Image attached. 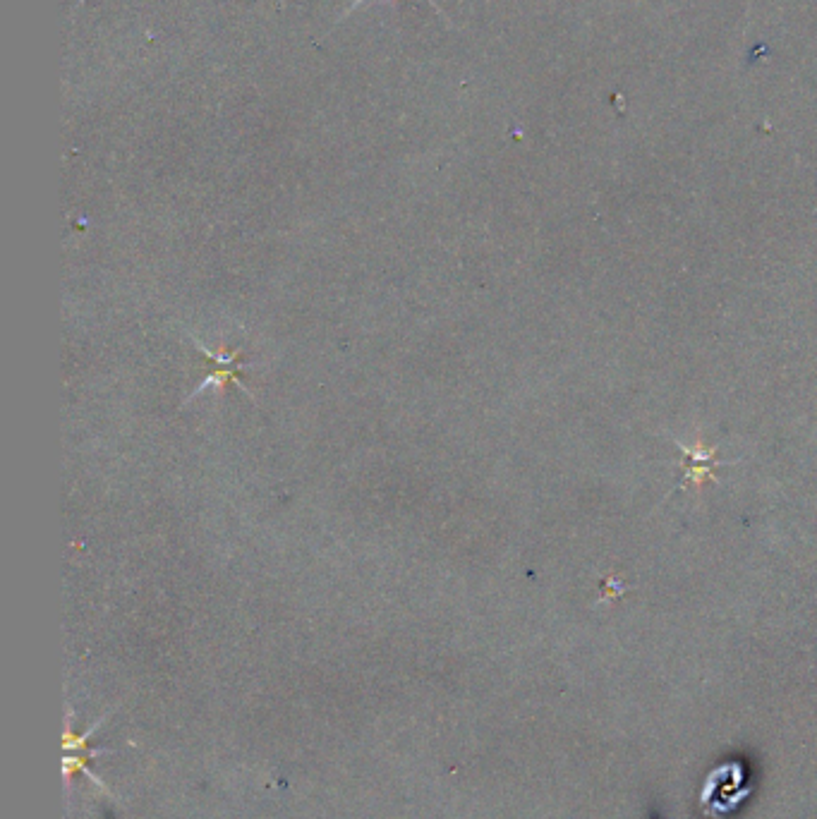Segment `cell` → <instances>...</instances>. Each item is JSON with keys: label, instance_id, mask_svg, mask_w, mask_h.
<instances>
[{"label": "cell", "instance_id": "obj_1", "mask_svg": "<svg viewBox=\"0 0 817 819\" xmlns=\"http://www.w3.org/2000/svg\"><path fill=\"white\" fill-rule=\"evenodd\" d=\"M362 3H365V0H355V3H353V8H348V12H346V15H350V12H353L355 8H360V5H362ZM427 3H432V5H434V0H427ZM434 10H437V12H439V15H444V12H441V8H439V5H434Z\"/></svg>", "mask_w": 817, "mask_h": 819}]
</instances>
